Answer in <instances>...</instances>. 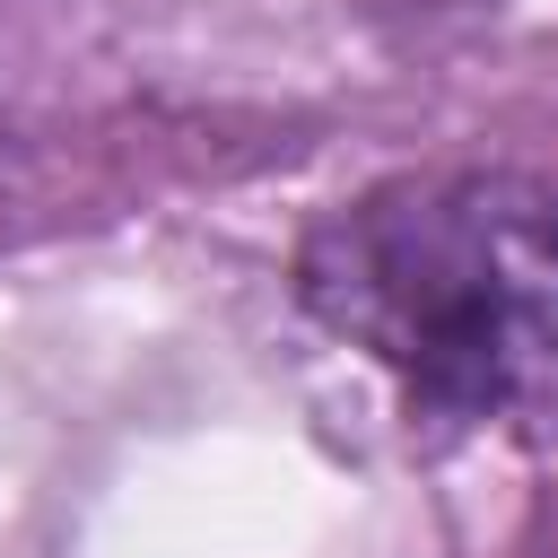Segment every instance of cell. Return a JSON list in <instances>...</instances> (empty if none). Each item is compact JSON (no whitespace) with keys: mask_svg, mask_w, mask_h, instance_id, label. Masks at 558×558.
Segmentation results:
<instances>
[{"mask_svg":"<svg viewBox=\"0 0 558 558\" xmlns=\"http://www.w3.org/2000/svg\"><path fill=\"white\" fill-rule=\"evenodd\" d=\"M305 305L418 401L558 445V157L349 201L305 244Z\"/></svg>","mask_w":558,"mask_h":558,"instance_id":"6da1fadb","label":"cell"}]
</instances>
